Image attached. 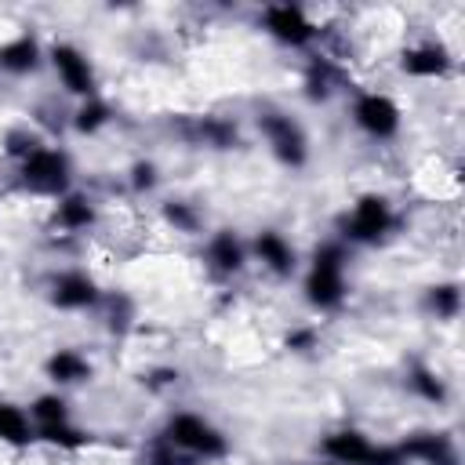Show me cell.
I'll list each match as a JSON object with an SVG mask.
<instances>
[{
	"label": "cell",
	"instance_id": "cell-24",
	"mask_svg": "<svg viewBox=\"0 0 465 465\" xmlns=\"http://www.w3.org/2000/svg\"><path fill=\"white\" fill-rule=\"evenodd\" d=\"M305 94L309 98H327L331 94V65L327 62H312L309 73H305Z\"/></svg>",
	"mask_w": 465,
	"mask_h": 465
},
{
	"label": "cell",
	"instance_id": "cell-14",
	"mask_svg": "<svg viewBox=\"0 0 465 465\" xmlns=\"http://www.w3.org/2000/svg\"><path fill=\"white\" fill-rule=\"evenodd\" d=\"M203 258H207V265H211L218 276H236V272L247 265V247H243V240H240L232 229H222V232H214V236L207 240Z\"/></svg>",
	"mask_w": 465,
	"mask_h": 465
},
{
	"label": "cell",
	"instance_id": "cell-8",
	"mask_svg": "<svg viewBox=\"0 0 465 465\" xmlns=\"http://www.w3.org/2000/svg\"><path fill=\"white\" fill-rule=\"evenodd\" d=\"M51 65L62 80V87L76 98H94V69L87 62V54L76 44H54L51 47Z\"/></svg>",
	"mask_w": 465,
	"mask_h": 465
},
{
	"label": "cell",
	"instance_id": "cell-17",
	"mask_svg": "<svg viewBox=\"0 0 465 465\" xmlns=\"http://www.w3.org/2000/svg\"><path fill=\"white\" fill-rule=\"evenodd\" d=\"M33 440H36V429H33L29 411H22L11 400H0V443H7V447H29Z\"/></svg>",
	"mask_w": 465,
	"mask_h": 465
},
{
	"label": "cell",
	"instance_id": "cell-7",
	"mask_svg": "<svg viewBox=\"0 0 465 465\" xmlns=\"http://www.w3.org/2000/svg\"><path fill=\"white\" fill-rule=\"evenodd\" d=\"M262 25H265V33H269L272 40H280V44H287V47H305V44H312V36H316L312 18H309L298 4H269V7L262 11Z\"/></svg>",
	"mask_w": 465,
	"mask_h": 465
},
{
	"label": "cell",
	"instance_id": "cell-16",
	"mask_svg": "<svg viewBox=\"0 0 465 465\" xmlns=\"http://www.w3.org/2000/svg\"><path fill=\"white\" fill-rule=\"evenodd\" d=\"M47 378L54 385H80V381H91V360L76 349H54L44 363Z\"/></svg>",
	"mask_w": 465,
	"mask_h": 465
},
{
	"label": "cell",
	"instance_id": "cell-21",
	"mask_svg": "<svg viewBox=\"0 0 465 465\" xmlns=\"http://www.w3.org/2000/svg\"><path fill=\"white\" fill-rule=\"evenodd\" d=\"M36 440H44V443H51V447H62V450H80V447L91 443V432H84V429H76L73 421H65V425L40 429Z\"/></svg>",
	"mask_w": 465,
	"mask_h": 465
},
{
	"label": "cell",
	"instance_id": "cell-27",
	"mask_svg": "<svg viewBox=\"0 0 465 465\" xmlns=\"http://www.w3.org/2000/svg\"><path fill=\"white\" fill-rule=\"evenodd\" d=\"M131 185H134L138 193L153 189V185H156V167H153L149 160H138V163L131 167Z\"/></svg>",
	"mask_w": 465,
	"mask_h": 465
},
{
	"label": "cell",
	"instance_id": "cell-3",
	"mask_svg": "<svg viewBox=\"0 0 465 465\" xmlns=\"http://www.w3.org/2000/svg\"><path fill=\"white\" fill-rule=\"evenodd\" d=\"M18 178L29 193L40 196H65L69 193V156L54 145H36L29 156L18 160Z\"/></svg>",
	"mask_w": 465,
	"mask_h": 465
},
{
	"label": "cell",
	"instance_id": "cell-9",
	"mask_svg": "<svg viewBox=\"0 0 465 465\" xmlns=\"http://www.w3.org/2000/svg\"><path fill=\"white\" fill-rule=\"evenodd\" d=\"M102 298L94 276H87L84 269H65L51 280V305L65 309V312H80V309H94Z\"/></svg>",
	"mask_w": 465,
	"mask_h": 465
},
{
	"label": "cell",
	"instance_id": "cell-6",
	"mask_svg": "<svg viewBox=\"0 0 465 465\" xmlns=\"http://www.w3.org/2000/svg\"><path fill=\"white\" fill-rule=\"evenodd\" d=\"M352 124L367 138H378V142L396 138V131H400V105L389 94H381V91H363V94L352 98Z\"/></svg>",
	"mask_w": 465,
	"mask_h": 465
},
{
	"label": "cell",
	"instance_id": "cell-18",
	"mask_svg": "<svg viewBox=\"0 0 465 465\" xmlns=\"http://www.w3.org/2000/svg\"><path fill=\"white\" fill-rule=\"evenodd\" d=\"M54 225L65 232H80L87 225H94V203L84 193H65L54 203Z\"/></svg>",
	"mask_w": 465,
	"mask_h": 465
},
{
	"label": "cell",
	"instance_id": "cell-23",
	"mask_svg": "<svg viewBox=\"0 0 465 465\" xmlns=\"http://www.w3.org/2000/svg\"><path fill=\"white\" fill-rule=\"evenodd\" d=\"M411 389H414L421 400H429V403H443V400H447L443 381H440L429 367H414V371H411Z\"/></svg>",
	"mask_w": 465,
	"mask_h": 465
},
{
	"label": "cell",
	"instance_id": "cell-20",
	"mask_svg": "<svg viewBox=\"0 0 465 465\" xmlns=\"http://www.w3.org/2000/svg\"><path fill=\"white\" fill-rule=\"evenodd\" d=\"M105 124H109V105H105L98 94H94V98H84L80 109H76V116H73V127H76L80 134H98Z\"/></svg>",
	"mask_w": 465,
	"mask_h": 465
},
{
	"label": "cell",
	"instance_id": "cell-11",
	"mask_svg": "<svg viewBox=\"0 0 465 465\" xmlns=\"http://www.w3.org/2000/svg\"><path fill=\"white\" fill-rule=\"evenodd\" d=\"M407 461H421V465H458V447L450 436L443 432H414L400 443Z\"/></svg>",
	"mask_w": 465,
	"mask_h": 465
},
{
	"label": "cell",
	"instance_id": "cell-25",
	"mask_svg": "<svg viewBox=\"0 0 465 465\" xmlns=\"http://www.w3.org/2000/svg\"><path fill=\"white\" fill-rule=\"evenodd\" d=\"M163 218H167L174 229H182V232H193V229H196V214L189 211V203H167V207H163Z\"/></svg>",
	"mask_w": 465,
	"mask_h": 465
},
{
	"label": "cell",
	"instance_id": "cell-19",
	"mask_svg": "<svg viewBox=\"0 0 465 465\" xmlns=\"http://www.w3.org/2000/svg\"><path fill=\"white\" fill-rule=\"evenodd\" d=\"M29 418H33V429H36V432H40V429H51V425L73 421V418H69V403H65L58 392L36 396V400L29 403Z\"/></svg>",
	"mask_w": 465,
	"mask_h": 465
},
{
	"label": "cell",
	"instance_id": "cell-1",
	"mask_svg": "<svg viewBox=\"0 0 465 465\" xmlns=\"http://www.w3.org/2000/svg\"><path fill=\"white\" fill-rule=\"evenodd\" d=\"M302 291H305V302L320 312H331L345 302V247L341 243L327 240L312 251Z\"/></svg>",
	"mask_w": 465,
	"mask_h": 465
},
{
	"label": "cell",
	"instance_id": "cell-28",
	"mask_svg": "<svg viewBox=\"0 0 465 465\" xmlns=\"http://www.w3.org/2000/svg\"><path fill=\"white\" fill-rule=\"evenodd\" d=\"M323 465H331V461H323Z\"/></svg>",
	"mask_w": 465,
	"mask_h": 465
},
{
	"label": "cell",
	"instance_id": "cell-22",
	"mask_svg": "<svg viewBox=\"0 0 465 465\" xmlns=\"http://www.w3.org/2000/svg\"><path fill=\"white\" fill-rule=\"evenodd\" d=\"M458 305H461V291H458V283H436V287L429 291V309H432L440 320L458 316Z\"/></svg>",
	"mask_w": 465,
	"mask_h": 465
},
{
	"label": "cell",
	"instance_id": "cell-5",
	"mask_svg": "<svg viewBox=\"0 0 465 465\" xmlns=\"http://www.w3.org/2000/svg\"><path fill=\"white\" fill-rule=\"evenodd\" d=\"M262 134L272 149V156L283 163V167H305L309 160V138L302 131L298 120H291L287 113H262Z\"/></svg>",
	"mask_w": 465,
	"mask_h": 465
},
{
	"label": "cell",
	"instance_id": "cell-15",
	"mask_svg": "<svg viewBox=\"0 0 465 465\" xmlns=\"http://www.w3.org/2000/svg\"><path fill=\"white\" fill-rule=\"evenodd\" d=\"M40 58H44V51H40L36 36H29V33H18V36H11V40L0 44V69L11 73V76L36 73L40 69Z\"/></svg>",
	"mask_w": 465,
	"mask_h": 465
},
{
	"label": "cell",
	"instance_id": "cell-2",
	"mask_svg": "<svg viewBox=\"0 0 465 465\" xmlns=\"http://www.w3.org/2000/svg\"><path fill=\"white\" fill-rule=\"evenodd\" d=\"M163 440L171 447H178L182 454L189 458H203V461H214V458H225L229 454V440L218 425H211L207 418L193 414V411H178L167 418L163 425Z\"/></svg>",
	"mask_w": 465,
	"mask_h": 465
},
{
	"label": "cell",
	"instance_id": "cell-13",
	"mask_svg": "<svg viewBox=\"0 0 465 465\" xmlns=\"http://www.w3.org/2000/svg\"><path fill=\"white\" fill-rule=\"evenodd\" d=\"M400 69L407 76H418V80H436V76H443L450 69V54H447L443 44L425 40V44H414V47H407L400 54Z\"/></svg>",
	"mask_w": 465,
	"mask_h": 465
},
{
	"label": "cell",
	"instance_id": "cell-26",
	"mask_svg": "<svg viewBox=\"0 0 465 465\" xmlns=\"http://www.w3.org/2000/svg\"><path fill=\"white\" fill-rule=\"evenodd\" d=\"M193 458L189 454H182L178 447H171L167 440H160L156 447H153V465H189Z\"/></svg>",
	"mask_w": 465,
	"mask_h": 465
},
{
	"label": "cell",
	"instance_id": "cell-10",
	"mask_svg": "<svg viewBox=\"0 0 465 465\" xmlns=\"http://www.w3.org/2000/svg\"><path fill=\"white\" fill-rule=\"evenodd\" d=\"M374 447L360 429H338L323 440V458L331 465H371L374 458Z\"/></svg>",
	"mask_w": 465,
	"mask_h": 465
},
{
	"label": "cell",
	"instance_id": "cell-4",
	"mask_svg": "<svg viewBox=\"0 0 465 465\" xmlns=\"http://www.w3.org/2000/svg\"><path fill=\"white\" fill-rule=\"evenodd\" d=\"M392 222H396L392 203H389L381 193H363V196L349 207V214H345V222H341V232H345V240H352V243H378V240L389 236Z\"/></svg>",
	"mask_w": 465,
	"mask_h": 465
},
{
	"label": "cell",
	"instance_id": "cell-12",
	"mask_svg": "<svg viewBox=\"0 0 465 465\" xmlns=\"http://www.w3.org/2000/svg\"><path fill=\"white\" fill-rule=\"evenodd\" d=\"M251 251H254V258H258L272 276H291L294 265H298V254H294L291 240H287L283 232H276V229H262V232L254 236Z\"/></svg>",
	"mask_w": 465,
	"mask_h": 465
}]
</instances>
